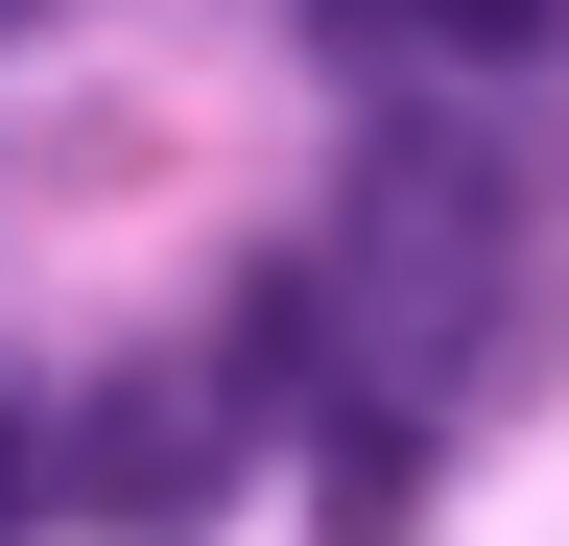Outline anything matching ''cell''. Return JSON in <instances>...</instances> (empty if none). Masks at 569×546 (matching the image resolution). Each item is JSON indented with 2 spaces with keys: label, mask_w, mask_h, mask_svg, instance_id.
<instances>
[{
  "label": "cell",
  "mask_w": 569,
  "mask_h": 546,
  "mask_svg": "<svg viewBox=\"0 0 569 546\" xmlns=\"http://www.w3.org/2000/svg\"><path fill=\"white\" fill-rule=\"evenodd\" d=\"M522 309H546V167L498 143V96H380L261 286V380L284 428H356V475H403L522 357Z\"/></svg>",
  "instance_id": "6da1fadb"
},
{
  "label": "cell",
  "mask_w": 569,
  "mask_h": 546,
  "mask_svg": "<svg viewBox=\"0 0 569 546\" xmlns=\"http://www.w3.org/2000/svg\"><path fill=\"white\" fill-rule=\"evenodd\" d=\"M261 428H284L261 332H213V357H119L96 404H48V523H190Z\"/></svg>",
  "instance_id": "7a4b0ae2"
},
{
  "label": "cell",
  "mask_w": 569,
  "mask_h": 546,
  "mask_svg": "<svg viewBox=\"0 0 569 546\" xmlns=\"http://www.w3.org/2000/svg\"><path fill=\"white\" fill-rule=\"evenodd\" d=\"M309 48L356 96H522L569 48V0H309Z\"/></svg>",
  "instance_id": "3957f363"
},
{
  "label": "cell",
  "mask_w": 569,
  "mask_h": 546,
  "mask_svg": "<svg viewBox=\"0 0 569 546\" xmlns=\"http://www.w3.org/2000/svg\"><path fill=\"white\" fill-rule=\"evenodd\" d=\"M24 523H48V404L0 380V546H24Z\"/></svg>",
  "instance_id": "277c9868"
},
{
  "label": "cell",
  "mask_w": 569,
  "mask_h": 546,
  "mask_svg": "<svg viewBox=\"0 0 569 546\" xmlns=\"http://www.w3.org/2000/svg\"><path fill=\"white\" fill-rule=\"evenodd\" d=\"M0 24H24V0H0Z\"/></svg>",
  "instance_id": "5b68a950"
}]
</instances>
